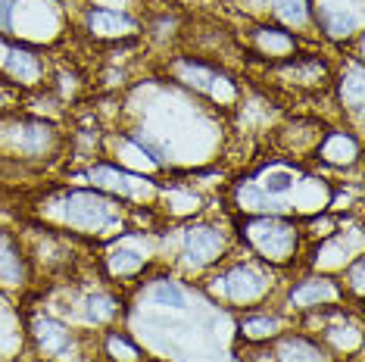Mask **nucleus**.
Wrapping results in <instances>:
<instances>
[{
  "label": "nucleus",
  "mask_w": 365,
  "mask_h": 362,
  "mask_svg": "<svg viewBox=\"0 0 365 362\" xmlns=\"http://www.w3.org/2000/svg\"><path fill=\"white\" fill-rule=\"evenodd\" d=\"M331 90L340 110V122L353 131L362 128V106H365V72L359 53H344L331 76Z\"/></svg>",
  "instance_id": "18"
},
{
  "label": "nucleus",
  "mask_w": 365,
  "mask_h": 362,
  "mask_svg": "<svg viewBox=\"0 0 365 362\" xmlns=\"http://www.w3.org/2000/svg\"><path fill=\"white\" fill-rule=\"evenodd\" d=\"M156 253L144 250V247L131 244V228L122 232L119 237L103 244L101 257H97V269H101L103 281L110 284H138L150 275V269L156 266Z\"/></svg>",
  "instance_id": "13"
},
{
  "label": "nucleus",
  "mask_w": 365,
  "mask_h": 362,
  "mask_svg": "<svg viewBox=\"0 0 365 362\" xmlns=\"http://www.w3.org/2000/svg\"><path fill=\"white\" fill-rule=\"evenodd\" d=\"M272 362H334L315 334L290 328L272 343Z\"/></svg>",
  "instance_id": "23"
},
{
  "label": "nucleus",
  "mask_w": 365,
  "mask_h": 362,
  "mask_svg": "<svg viewBox=\"0 0 365 362\" xmlns=\"http://www.w3.org/2000/svg\"><path fill=\"white\" fill-rule=\"evenodd\" d=\"M362 272H365V257L359 253V257H353L350 262H346V269L337 275V278H340V287H344V294H346V300H350L356 309L362 306V297H365Z\"/></svg>",
  "instance_id": "25"
},
{
  "label": "nucleus",
  "mask_w": 365,
  "mask_h": 362,
  "mask_svg": "<svg viewBox=\"0 0 365 362\" xmlns=\"http://www.w3.org/2000/svg\"><path fill=\"white\" fill-rule=\"evenodd\" d=\"M265 19L294 31L309 47H315V41H319L315 38V26H312V0H269Z\"/></svg>",
  "instance_id": "22"
},
{
  "label": "nucleus",
  "mask_w": 365,
  "mask_h": 362,
  "mask_svg": "<svg viewBox=\"0 0 365 362\" xmlns=\"http://www.w3.org/2000/svg\"><path fill=\"white\" fill-rule=\"evenodd\" d=\"M346 362H362V359H346Z\"/></svg>",
  "instance_id": "28"
},
{
  "label": "nucleus",
  "mask_w": 365,
  "mask_h": 362,
  "mask_svg": "<svg viewBox=\"0 0 365 362\" xmlns=\"http://www.w3.org/2000/svg\"><path fill=\"white\" fill-rule=\"evenodd\" d=\"M309 160L315 166L337 172V175H346V172H359L362 166V138L359 131H353L350 125H325L319 144L312 147Z\"/></svg>",
  "instance_id": "17"
},
{
  "label": "nucleus",
  "mask_w": 365,
  "mask_h": 362,
  "mask_svg": "<svg viewBox=\"0 0 365 362\" xmlns=\"http://www.w3.org/2000/svg\"><path fill=\"white\" fill-rule=\"evenodd\" d=\"M131 212L115 197L91 185H60L38 200V222L76 241H113L131 228Z\"/></svg>",
  "instance_id": "1"
},
{
  "label": "nucleus",
  "mask_w": 365,
  "mask_h": 362,
  "mask_svg": "<svg viewBox=\"0 0 365 362\" xmlns=\"http://www.w3.org/2000/svg\"><path fill=\"white\" fill-rule=\"evenodd\" d=\"M240 47H244V53H250V60H259L269 69V66L290 60V56L300 53L309 44L303 38H297L294 31L275 26V22L256 19V22H247V29L240 31Z\"/></svg>",
  "instance_id": "16"
},
{
  "label": "nucleus",
  "mask_w": 365,
  "mask_h": 362,
  "mask_svg": "<svg viewBox=\"0 0 365 362\" xmlns=\"http://www.w3.org/2000/svg\"><path fill=\"white\" fill-rule=\"evenodd\" d=\"M231 228H235L237 250H244L247 257H253L262 266L275 272H297L303 266L306 237L297 216H281V212L237 216Z\"/></svg>",
  "instance_id": "2"
},
{
  "label": "nucleus",
  "mask_w": 365,
  "mask_h": 362,
  "mask_svg": "<svg viewBox=\"0 0 365 362\" xmlns=\"http://www.w3.org/2000/svg\"><path fill=\"white\" fill-rule=\"evenodd\" d=\"M290 328H294V319H290L278 303H269V306H259V309H247V312H240L235 322L237 341L244 343V350L272 347Z\"/></svg>",
  "instance_id": "20"
},
{
  "label": "nucleus",
  "mask_w": 365,
  "mask_h": 362,
  "mask_svg": "<svg viewBox=\"0 0 365 362\" xmlns=\"http://www.w3.org/2000/svg\"><path fill=\"white\" fill-rule=\"evenodd\" d=\"M231 253H237L235 228L228 222L190 216L175 232V250L169 253L178 272L194 278H206L212 269H219Z\"/></svg>",
  "instance_id": "4"
},
{
  "label": "nucleus",
  "mask_w": 365,
  "mask_h": 362,
  "mask_svg": "<svg viewBox=\"0 0 365 362\" xmlns=\"http://www.w3.org/2000/svg\"><path fill=\"white\" fill-rule=\"evenodd\" d=\"M35 281L38 275L26 237L10 225H0V294H6L10 300L26 297L29 291H35Z\"/></svg>",
  "instance_id": "15"
},
{
  "label": "nucleus",
  "mask_w": 365,
  "mask_h": 362,
  "mask_svg": "<svg viewBox=\"0 0 365 362\" xmlns=\"http://www.w3.org/2000/svg\"><path fill=\"white\" fill-rule=\"evenodd\" d=\"M26 316V350L38 362H85L88 334L51 309H31Z\"/></svg>",
  "instance_id": "5"
},
{
  "label": "nucleus",
  "mask_w": 365,
  "mask_h": 362,
  "mask_svg": "<svg viewBox=\"0 0 365 362\" xmlns=\"http://www.w3.org/2000/svg\"><path fill=\"white\" fill-rule=\"evenodd\" d=\"M85 178L91 187L97 191L115 197L119 203H125L128 210H156L160 203V191H163V181L156 175H144V172H135V169H125L119 166L115 160H91L85 166Z\"/></svg>",
  "instance_id": "7"
},
{
  "label": "nucleus",
  "mask_w": 365,
  "mask_h": 362,
  "mask_svg": "<svg viewBox=\"0 0 365 362\" xmlns=\"http://www.w3.org/2000/svg\"><path fill=\"white\" fill-rule=\"evenodd\" d=\"M13 10H16V0H0V35L13 31Z\"/></svg>",
  "instance_id": "27"
},
{
  "label": "nucleus",
  "mask_w": 365,
  "mask_h": 362,
  "mask_svg": "<svg viewBox=\"0 0 365 362\" xmlns=\"http://www.w3.org/2000/svg\"><path fill=\"white\" fill-rule=\"evenodd\" d=\"M147 362H160V359H147Z\"/></svg>",
  "instance_id": "29"
},
{
  "label": "nucleus",
  "mask_w": 365,
  "mask_h": 362,
  "mask_svg": "<svg viewBox=\"0 0 365 362\" xmlns=\"http://www.w3.org/2000/svg\"><path fill=\"white\" fill-rule=\"evenodd\" d=\"M51 76H53V63L44 47L0 35V78H6L22 94H35V90L51 88Z\"/></svg>",
  "instance_id": "10"
},
{
  "label": "nucleus",
  "mask_w": 365,
  "mask_h": 362,
  "mask_svg": "<svg viewBox=\"0 0 365 362\" xmlns=\"http://www.w3.org/2000/svg\"><path fill=\"white\" fill-rule=\"evenodd\" d=\"M265 76L275 78L272 85L290 90L297 97H319L331 90V76H334V63L328 60L319 47H303L290 60L269 66Z\"/></svg>",
  "instance_id": "11"
},
{
  "label": "nucleus",
  "mask_w": 365,
  "mask_h": 362,
  "mask_svg": "<svg viewBox=\"0 0 365 362\" xmlns=\"http://www.w3.org/2000/svg\"><path fill=\"white\" fill-rule=\"evenodd\" d=\"M138 287H140V297L160 309H175V312L187 309V287L181 284V278L169 275V272L147 275L144 281H138Z\"/></svg>",
  "instance_id": "24"
},
{
  "label": "nucleus",
  "mask_w": 365,
  "mask_h": 362,
  "mask_svg": "<svg viewBox=\"0 0 365 362\" xmlns=\"http://www.w3.org/2000/svg\"><path fill=\"white\" fill-rule=\"evenodd\" d=\"M165 78L175 88L187 90L194 97H203L215 106H235L240 90L237 81L225 72V66L212 56L200 53H175L165 60Z\"/></svg>",
  "instance_id": "6"
},
{
  "label": "nucleus",
  "mask_w": 365,
  "mask_h": 362,
  "mask_svg": "<svg viewBox=\"0 0 365 362\" xmlns=\"http://www.w3.org/2000/svg\"><path fill=\"white\" fill-rule=\"evenodd\" d=\"M278 306L284 309L290 319H300L306 312L353 306V303L346 300L337 275H325V272H312V269H297L294 278L281 281Z\"/></svg>",
  "instance_id": "8"
},
{
  "label": "nucleus",
  "mask_w": 365,
  "mask_h": 362,
  "mask_svg": "<svg viewBox=\"0 0 365 362\" xmlns=\"http://www.w3.org/2000/svg\"><path fill=\"white\" fill-rule=\"evenodd\" d=\"M78 31L97 47H131L144 38V19L131 10L81 6Z\"/></svg>",
  "instance_id": "12"
},
{
  "label": "nucleus",
  "mask_w": 365,
  "mask_h": 362,
  "mask_svg": "<svg viewBox=\"0 0 365 362\" xmlns=\"http://www.w3.org/2000/svg\"><path fill=\"white\" fill-rule=\"evenodd\" d=\"M362 4L365 0H312L315 38L346 51L362 38Z\"/></svg>",
  "instance_id": "14"
},
{
  "label": "nucleus",
  "mask_w": 365,
  "mask_h": 362,
  "mask_svg": "<svg viewBox=\"0 0 365 362\" xmlns=\"http://www.w3.org/2000/svg\"><path fill=\"white\" fill-rule=\"evenodd\" d=\"M281 272L262 266L253 257H240V253H231V257L222 262L219 269H212L210 275L203 278V291L225 309H259L269 306V303H278V291H281Z\"/></svg>",
  "instance_id": "3"
},
{
  "label": "nucleus",
  "mask_w": 365,
  "mask_h": 362,
  "mask_svg": "<svg viewBox=\"0 0 365 362\" xmlns=\"http://www.w3.org/2000/svg\"><path fill=\"white\" fill-rule=\"evenodd\" d=\"M69 303L72 316L78 319V328H85V334L119 325L122 316H125V300L113 287H94V291H85L81 297H69Z\"/></svg>",
  "instance_id": "19"
},
{
  "label": "nucleus",
  "mask_w": 365,
  "mask_h": 362,
  "mask_svg": "<svg viewBox=\"0 0 365 362\" xmlns=\"http://www.w3.org/2000/svg\"><path fill=\"white\" fill-rule=\"evenodd\" d=\"M22 100H26V94H22L19 88H13L6 78H0V116L19 113L22 110Z\"/></svg>",
  "instance_id": "26"
},
{
  "label": "nucleus",
  "mask_w": 365,
  "mask_h": 362,
  "mask_svg": "<svg viewBox=\"0 0 365 362\" xmlns=\"http://www.w3.org/2000/svg\"><path fill=\"white\" fill-rule=\"evenodd\" d=\"M88 343L97 353V362H147V350L131 337L122 325L103 328V331H94L88 337Z\"/></svg>",
  "instance_id": "21"
},
{
  "label": "nucleus",
  "mask_w": 365,
  "mask_h": 362,
  "mask_svg": "<svg viewBox=\"0 0 365 362\" xmlns=\"http://www.w3.org/2000/svg\"><path fill=\"white\" fill-rule=\"evenodd\" d=\"M69 31H72V19L66 0H16L10 38L44 47L63 41Z\"/></svg>",
  "instance_id": "9"
}]
</instances>
